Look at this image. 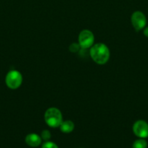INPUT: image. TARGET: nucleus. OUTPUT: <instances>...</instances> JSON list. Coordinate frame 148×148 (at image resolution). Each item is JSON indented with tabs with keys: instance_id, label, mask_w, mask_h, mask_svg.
Returning <instances> with one entry per match:
<instances>
[{
	"instance_id": "9d476101",
	"label": "nucleus",
	"mask_w": 148,
	"mask_h": 148,
	"mask_svg": "<svg viewBox=\"0 0 148 148\" xmlns=\"http://www.w3.org/2000/svg\"><path fill=\"white\" fill-rule=\"evenodd\" d=\"M41 139H43L45 141H47L51 138V133L49 132V130H44L42 131L41 134Z\"/></svg>"
},
{
	"instance_id": "f03ea898",
	"label": "nucleus",
	"mask_w": 148,
	"mask_h": 148,
	"mask_svg": "<svg viewBox=\"0 0 148 148\" xmlns=\"http://www.w3.org/2000/svg\"><path fill=\"white\" fill-rule=\"evenodd\" d=\"M44 120L48 126L56 128L60 126L62 122V115L61 111L57 108H49L44 114Z\"/></svg>"
},
{
	"instance_id": "1a4fd4ad",
	"label": "nucleus",
	"mask_w": 148,
	"mask_h": 148,
	"mask_svg": "<svg viewBox=\"0 0 148 148\" xmlns=\"http://www.w3.org/2000/svg\"><path fill=\"white\" fill-rule=\"evenodd\" d=\"M147 143L143 138L136 140L132 146L133 148H147Z\"/></svg>"
},
{
	"instance_id": "423d86ee",
	"label": "nucleus",
	"mask_w": 148,
	"mask_h": 148,
	"mask_svg": "<svg viewBox=\"0 0 148 148\" xmlns=\"http://www.w3.org/2000/svg\"><path fill=\"white\" fill-rule=\"evenodd\" d=\"M133 132L138 137L143 139L148 137V124L143 120L136 121L133 126Z\"/></svg>"
},
{
	"instance_id": "20e7f679",
	"label": "nucleus",
	"mask_w": 148,
	"mask_h": 148,
	"mask_svg": "<svg viewBox=\"0 0 148 148\" xmlns=\"http://www.w3.org/2000/svg\"><path fill=\"white\" fill-rule=\"evenodd\" d=\"M94 36L91 31L84 30L78 35V44L81 48L84 49L91 48L94 44Z\"/></svg>"
},
{
	"instance_id": "0eeeda50",
	"label": "nucleus",
	"mask_w": 148,
	"mask_h": 148,
	"mask_svg": "<svg viewBox=\"0 0 148 148\" xmlns=\"http://www.w3.org/2000/svg\"><path fill=\"white\" fill-rule=\"evenodd\" d=\"M26 143L32 147H36L40 145L41 143V138L37 134L31 133L26 137Z\"/></svg>"
},
{
	"instance_id": "f257e3e1",
	"label": "nucleus",
	"mask_w": 148,
	"mask_h": 148,
	"mask_svg": "<svg viewBox=\"0 0 148 148\" xmlns=\"http://www.w3.org/2000/svg\"><path fill=\"white\" fill-rule=\"evenodd\" d=\"M89 53L91 59L97 64H104L110 59V50L104 43H99L93 45Z\"/></svg>"
},
{
	"instance_id": "7ed1b4c3",
	"label": "nucleus",
	"mask_w": 148,
	"mask_h": 148,
	"mask_svg": "<svg viewBox=\"0 0 148 148\" xmlns=\"http://www.w3.org/2000/svg\"><path fill=\"white\" fill-rule=\"evenodd\" d=\"M6 85L10 89H17L23 82V76L17 70H12L7 73L5 79Z\"/></svg>"
},
{
	"instance_id": "6e6552de",
	"label": "nucleus",
	"mask_w": 148,
	"mask_h": 148,
	"mask_svg": "<svg viewBox=\"0 0 148 148\" xmlns=\"http://www.w3.org/2000/svg\"><path fill=\"white\" fill-rule=\"evenodd\" d=\"M74 123L71 120H67V121H62L61 123L59 128L62 132L63 133H71L74 130Z\"/></svg>"
},
{
	"instance_id": "f8f14e48",
	"label": "nucleus",
	"mask_w": 148,
	"mask_h": 148,
	"mask_svg": "<svg viewBox=\"0 0 148 148\" xmlns=\"http://www.w3.org/2000/svg\"><path fill=\"white\" fill-rule=\"evenodd\" d=\"M42 148H58L57 145L52 142H46L42 145Z\"/></svg>"
},
{
	"instance_id": "9b49d317",
	"label": "nucleus",
	"mask_w": 148,
	"mask_h": 148,
	"mask_svg": "<svg viewBox=\"0 0 148 148\" xmlns=\"http://www.w3.org/2000/svg\"><path fill=\"white\" fill-rule=\"evenodd\" d=\"M80 48H81V46H80V45L78 43H72L70 46L69 50L71 52H73V53H75V52H77L79 51Z\"/></svg>"
},
{
	"instance_id": "39448f33",
	"label": "nucleus",
	"mask_w": 148,
	"mask_h": 148,
	"mask_svg": "<svg viewBox=\"0 0 148 148\" xmlns=\"http://www.w3.org/2000/svg\"><path fill=\"white\" fill-rule=\"evenodd\" d=\"M131 21L135 30L139 31L146 25L147 19L144 13L140 11H136L132 14Z\"/></svg>"
},
{
	"instance_id": "ddd939ff",
	"label": "nucleus",
	"mask_w": 148,
	"mask_h": 148,
	"mask_svg": "<svg viewBox=\"0 0 148 148\" xmlns=\"http://www.w3.org/2000/svg\"><path fill=\"white\" fill-rule=\"evenodd\" d=\"M144 35L148 38V27H145V30H144Z\"/></svg>"
}]
</instances>
